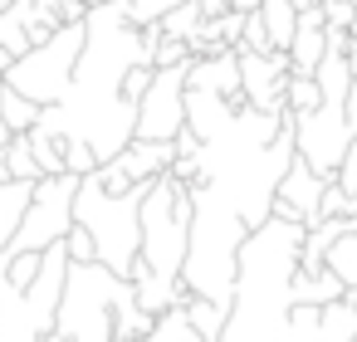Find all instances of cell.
Returning <instances> with one entry per match:
<instances>
[{"label": "cell", "mask_w": 357, "mask_h": 342, "mask_svg": "<svg viewBox=\"0 0 357 342\" xmlns=\"http://www.w3.org/2000/svg\"><path fill=\"white\" fill-rule=\"evenodd\" d=\"M323 25L328 30H352V20H357V6H352V0H323Z\"/></svg>", "instance_id": "obj_33"}, {"label": "cell", "mask_w": 357, "mask_h": 342, "mask_svg": "<svg viewBox=\"0 0 357 342\" xmlns=\"http://www.w3.org/2000/svg\"><path fill=\"white\" fill-rule=\"evenodd\" d=\"M245 220L206 186L191 191V240H186V264H181V288L191 298H211L230 308L235 293V254L245 244Z\"/></svg>", "instance_id": "obj_3"}, {"label": "cell", "mask_w": 357, "mask_h": 342, "mask_svg": "<svg viewBox=\"0 0 357 342\" xmlns=\"http://www.w3.org/2000/svg\"><path fill=\"white\" fill-rule=\"evenodd\" d=\"M347 69H352V79H357V54H347Z\"/></svg>", "instance_id": "obj_40"}, {"label": "cell", "mask_w": 357, "mask_h": 342, "mask_svg": "<svg viewBox=\"0 0 357 342\" xmlns=\"http://www.w3.org/2000/svg\"><path fill=\"white\" fill-rule=\"evenodd\" d=\"M289 6H294V10L303 15V10H313V6H318V0H289Z\"/></svg>", "instance_id": "obj_37"}, {"label": "cell", "mask_w": 357, "mask_h": 342, "mask_svg": "<svg viewBox=\"0 0 357 342\" xmlns=\"http://www.w3.org/2000/svg\"><path fill=\"white\" fill-rule=\"evenodd\" d=\"M40 103H30V98H20L15 88H6L0 93V123L10 127V137H25V132H35V123H40Z\"/></svg>", "instance_id": "obj_19"}, {"label": "cell", "mask_w": 357, "mask_h": 342, "mask_svg": "<svg viewBox=\"0 0 357 342\" xmlns=\"http://www.w3.org/2000/svg\"><path fill=\"white\" fill-rule=\"evenodd\" d=\"M123 171H128V181L132 186H152V181H162L167 171H172V162H176V152H172V142H128L123 147V157H113Z\"/></svg>", "instance_id": "obj_13"}, {"label": "cell", "mask_w": 357, "mask_h": 342, "mask_svg": "<svg viewBox=\"0 0 357 342\" xmlns=\"http://www.w3.org/2000/svg\"><path fill=\"white\" fill-rule=\"evenodd\" d=\"M318 103H323V93H318V84H313V79H298V74H294V79L284 84V108H289L294 118L313 113Z\"/></svg>", "instance_id": "obj_25"}, {"label": "cell", "mask_w": 357, "mask_h": 342, "mask_svg": "<svg viewBox=\"0 0 357 342\" xmlns=\"http://www.w3.org/2000/svg\"><path fill=\"white\" fill-rule=\"evenodd\" d=\"M64 249H69V264H98V259H93V240H89V230H79V225L64 235Z\"/></svg>", "instance_id": "obj_34"}, {"label": "cell", "mask_w": 357, "mask_h": 342, "mask_svg": "<svg viewBox=\"0 0 357 342\" xmlns=\"http://www.w3.org/2000/svg\"><path fill=\"white\" fill-rule=\"evenodd\" d=\"M255 15L264 20V35H269V45H274L279 54H289V45H294V30H298V10L289 6V0H264V6H259Z\"/></svg>", "instance_id": "obj_15"}, {"label": "cell", "mask_w": 357, "mask_h": 342, "mask_svg": "<svg viewBox=\"0 0 357 342\" xmlns=\"http://www.w3.org/2000/svg\"><path fill=\"white\" fill-rule=\"evenodd\" d=\"M25 137H30V152H35L40 171H45V176H64V137H54V132H45V127H35V132H25Z\"/></svg>", "instance_id": "obj_23"}, {"label": "cell", "mask_w": 357, "mask_h": 342, "mask_svg": "<svg viewBox=\"0 0 357 342\" xmlns=\"http://www.w3.org/2000/svg\"><path fill=\"white\" fill-rule=\"evenodd\" d=\"M142 342H206V337H196V327L186 322V308H167L152 318V332Z\"/></svg>", "instance_id": "obj_22"}, {"label": "cell", "mask_w": 357, "mask_h": 342, "mask_svg": "<svg viewBox=\"0 0 357 342\" xmlns=\"http://www.w3.org/2000/svg\"><path fill=\"white\" fill-rule=\"evenodd\" d=\"M303 225L298 220H264L245 235L235 254V293L220 342H289V283L298 274Z\"/></svg>", "instance_id": "obj_1"}, {"label": "cell", "mask_w": 357, "mask_h": 342, "mask_svg": "<svg viewBox=\"0 0 357 342\" xmlns=\"http://www.w3.org/2000/svg\"><path fill=\"white\" fill-rule=\"evenodd\" d=\"M235 49H250V54H274V45H269V35H264V20L250 10L245 15V35H240V45Z\"/></svg>", "instance_id": "obj_30"}, {"label": "cell", "mask_w": 357, "mask_h": 342, "mask_svg": "<svg viewBox=\"0 0 357 342\" xmlns=\"http://www.w3.org/2000/svg\"><path fill=\"white\" fill-rule=\"evenodd\" d=\"M240 59V98L245 108L255 113H284V84L294 79L289 69V54H250V49H235Z\"/></svg>", "instance_id": "obj_10"}, {"label": "cell", "mask_w": 357, "mask_h": 342, "mask_svg": "<svg viewBox=\"0 0 357 342\" xmlns=\"http://www.w3.org/2000/svg\"><path fill=\"white\" fill-rule=\"evenodd\" d=\"M162 35L167 40H181V45H191L196 35H201V25H206V15H201V6H196V0H181V6H172L162 20Z\"/></svg>", "instance_id": "obj_20"}, {"label": "cell", "mask_w": 357, "mask_h": 342, "mask_svg": "<svg viewBox=\"0 0 357 342\" xmlns=\"http://www.w3.org/2000/svg\"><path fill=\"white\" fill-rule=\"evenodd\" d=\"M6 166H10V181H25V186L45 181V171H40L35 152H30V137H10V147H6Z\"/></svg>", "instance_id": "obj_24"}, {"label": "cell", "mask_w": 357, "mask_h": 342, "mask_svg": "<svg viewBox=\"0 0 357 342\" xmlns=\"http://www.w3.org/2000/svg\"><path fill=\"white\" fill-rule=\"evenodd\" d=\"M176 64H191V49L181 45V40H157V49H152V69H176Z\"/></svg>", "instance_id": "obj_31"}, {"label": "cell", "mask_w": 357, "mask_h": 342, "mask_svg": "<svg viewBox=\"0 0 357 342\" xmlns=\"http://www.w3.org/2000/svg\"><path fill=\"white\" fill-rule=\"evenodd\" d=\"M342 298H347V303H352V308H357V288H347V293H342Z\"/></svg>", "instance_id": "obj_39"}, {"label": "cell", "mask_w": 357, "mask_h": 342, "mask_svg": "<svg viewBox=\"0 0 357 342\" xmlns=\"http://www.w3.org/2000/svg\"><path fill=\"white\" fill-rule=\"evenodd\" d=\"M352 6H357V0H352Z\"/></svg>", "instance_id": "obj_41"}, {"label": "cell", "mask_w": 357, "mask_h": 342, "mask_svg": "<svg viewBox=\"0 0 357 342\" xmlns=\"http://www.w3.org/2000/svg\"><path fill=\"white\" fill-rule=\"evenodd\" d=\"M186 132V64L176 69H157L152 88L137 103V142H176Z\"/></svg>", "instance_id": "obj_9"}, {"label": "cell", "mask_w": 357, "mask_h": 342, "mask_svg": "<svg viewBox=\"0 0 357 342\" xmlns=\"http://www.w3.org/2000/svg\"><path fill=\"white\" fill-rule=\"evenodd\" d=\"M30 196H35V186H25V181H6V186H0V249L15 240V230H20V220H25V205H30Z\"/></svg>", "instance_id": "obj_16"}, {"label": "cell", "mask_w": 357, "mask_h": 342, "mask_svg": "<svg viewBox=\"0 0 357 342\" xmlns=\"http://www.w3.org/2000/svg\"><path fill=\"white\" fill-rule=\"evenodd\" d=\"M74 196H79V176H69V171L35 181L25 220H20V230H15V240L6 249H15V254H45L50 244H64V235L74 230Z\"/></svg>", "instance_id": "obj_8"}, {"label": "cell", "mask_w": 357, "mask_h": 342, "mask_svg": "<svg viewBox=\"0 0 357 342\" xmlns=\"http://www.w3.org/2000/svg\"><path fill=\"white\" fill-rule=\"evenodd\" d=\"M132 298V283L103 264H69L54 332L64 342H113V318Z\"/></svg>", "instance_id": "obj_5"}, {"label": "cell", "mask_w": 357, "mask_h": 342, "mask_svg": "<svg viewBox=\"0 0 357 342\" xmlns=\"http://www.w3.org/2000/svg\"><path fill=\"white\" fill-rule=\"evenodd\" d=\"M196 6H201V15H206V20H220V15H230V10H235V0H196Z\"/></svg>", "instance_id": "obj_35"}, {"label": "cell", "mask_w": 357, "mask_h": 342, "mask_svg": "<svg viewBox=\"0 0 357 342\" xmlns=\"http://www.w3.org/2000/svg\"><path fill=\"white\" fill-rule=\"evenodd\" d=\"M181 308H186V322L196 327V337H206V342H220L230 308H220V303H211V298H186Z\"/></svg>", "instance_id": "obj_18"}, {"label": "cell", "mask_w": 357, "mask_h": 342, "mask_svg": "<svg viewBox=\"0 0 357 342\" xmlns=\"http://www.w3.org/2000/svg\"><path fill=\"white\" fill-rule=\"evenodd\" d=\"M347 288H342V279L333 274V269H318V274H294V283H289V298H294V308L298 303H308V308H328V303H337Z\"/></svg>", "instance_id": "obj_14"}, {"label": "cell", "mask_w": 357, "mask_h": 342, "mask_svg": "<svg viewBox=\"0 0 357 342\" xmlns=\"http://www.w3.org/2000/svg\"><path fill=\"white\" fill-rule=\"evenodd\" d=\"M323 191H328V181H323V176H313V171L294 157V162H289V171H284V181H279V196H274V201H284V205L298 215V225L308 230V225H318Z\"/></svg>", "instance_id": "obj_12"}, {"label": "cell", "mask_w": 357, "mask_h": 342, "mask_svg": "<svg viewBox=\"0 0 357 342\" xmlns=\"http://www.w3.org/2000/svg\"><path fill=\"white\" fill-rule=\"evenodd\" d=\"M318 313H323V308L298 303V308L289 313V342H318Z\"/></svg>", "instance_id": "obj_28"}, {"label": "cell", "mask_w": 357, "mask_h": 342, "mask_svg": "<svg viewBox=\"0 0 357 342\" xmlns=\"http://www.w3.org/2000/svg\"><path fill=\"white\" fill-rule=\"evenodd\" d=\"M186 88L196 93H215L225 103H245L240 98V59L235 49H215V54H201L186 64Z\"/></svg>", "instance_id": "obj_11"}, {"label": "cell", "mask_w": 357, "mask_h": 342, "mask_svg": "<svg viewBox=\"0 0 357 342\" xmlns=\"http://www.w3.org/2000/svg\"><path fill=\"white\" fill-rule=\"evenodd\" d=\"M137 225H142V244H137V264L128 283H132L137 308L157 318L191 298L181 288V264H186V240H191V191L172 176L152 181L142 196Z\"/></svg>", "instance_id": "obj_2"}, {"label": "cell", "mask_w": 357, "mask_h": 342, "mask_svg": "<svg viewBox=\"0 0 357 342\" xmlns=\"http://www.w3.org/2000/svg\"><path fill=\"white\" fill-rule=\"evenodd\" d=\"M347 123L357 127V79H352V93H347Z\"/></svg>", "instance_id": "obj_36"}, {"label": "cell", "mask_w": 357, "mask_h": 342, "mask_svg": "<svg viewBox=\"0 0 357 342\" xmlns=\"http://www.w3.org/2000/svg\"><path fill=\"white\" fill-rule=\"evenodd\" d=\"M79 54H84V25H59L45 45H30L20 59H10V69L0 79H6V88H15L20 98H30L40 108H54L74 84Z\"/></svg>", "instance_id": "obj_7"}, {"label": "cell", "mask_w": 357, "mask_h": 342, "mask_svg": "<svg viewBox=\"0 0 357 342\" xmlns=\"http://www.w3.org/2000/svg\"><path fill=\"white\" fill-rule=\"evenodd\" d=\"M142 196H147V186H132L128 196H108V191L98 186V176H79L74 225L89 230L93 259H98L103 269H113L118 279H128L132 264H137V244H142L137 210H142Z\"/></svg>", "instance_id": "obj_4"}, {"label": "cell", "mask_w": 357, "mask_h": 342, "mask_svg": "<svg viewBox=\"0 0 357 342\" xmlns=\"http://www.w3.org/2000/svg\"><path fill=\"white\" fill-rule=\"evenodd\" d=\"M172 6H181V0H123V10H128V20L142 30V25H157Z\"/></svg>", "instance_id": "obj_27"}, {"label": "cell", "mask_w": 357, "mask_h": 342, "mask_svg": "<svg viewBox=\"0 0 357 342\" xmlns=\"http://www.w3.org/2000/svg\"><path fill=\"white\" fill-rule=\"evenodd\" d=\"M318 342H357V308L347 298H337L318 313Z\"/></svg>", "instance_id": "obj_17"}, {"label": "cell", "mask_w": 357, "mask_h": 342, "mask_svg": "<svg viewBox=\"0 0 357 342\" xmlns=\"http://www.w3.org/2000/svg\"><path fill=\"white\" fill-rule=\"evenodd\" d=\"M6 254H10L6 288H30V283H35V274H40V264H45V254H15V249H6Z\"/></svg>", "instance_id": "obj_26"}, {"label": "cell", "mask_w": 357, "mask_h": 342, "mask_svg": "<svg viewBox=\"0 0 357 342\" xmlns=\"http://www.w3.org/2000/svg\"><path fill=\"white\" fill-rule=\"evenodd\" d=\"M64 171L69 176H93L98 171V157L89 142H64Z\"/></svg>", "instance_id": "obj_29"}, {"label": "cell", "mask_w": 357, "mask_h": 342, "mask_svg": "<svg viewBox=\"0 0 357 342\" xmlns=\"http://www.w3.org/2000/svg\"><path fill=\"white\" fill-rule=\"evenodd\" d=\"M323 269H333V274L342 279V288H357V230L328 244V254H323Z\"/></svg>", "instance_id": "obj_21"}, {"label": "cell", "mask_w": 357, "mask_h": 342, "mask_svg": "<svg viewBox=\"0 0 357 342\" xmlns=\"http://www.w3.org/2000/svg\"><path fill=\"white\" fill-rule=\"evenodd\" d=\"M64 274H69V249L50 244L30 288H6L0 293V342H45L54 332Z\"/></svg>", "instance_id": "obj_6"}, {"label": "cell", "mask_w": 357, "mask_h": 342, "mask_svg": "<svg viewBox=\"0 0 357 342\" xmlns=\"http://www.w3.org/2000/svg\"><path fill=\"white\" fill-rule=\"evenodd\" d=\"M152 74H157L152 64H132V69L123 74V98H128V103H142V93L152 88Z\"/></svg>", "instance_id": "obj_32"}, {"label": "cell", "mask_w": 357, "mask_h": 342, "mask_svg": "<svg viewBox=\"0 0 357 342\" xmlns=\"http://www.w3.org/2000/svg\"><path fill=\"white\" fill-rule=\"evenodd\" d=\"M40 6L45 10H59V6H69V0H40ZM89 6H93V0H89Z\"/></svg>", "instance_id": "obj_38"}]
</instances>
